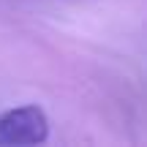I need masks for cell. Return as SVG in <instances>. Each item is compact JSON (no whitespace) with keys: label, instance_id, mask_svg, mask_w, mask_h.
I'll use <instances>...</instances> for the list:
<instances>
[{"label":"cell","instance_id":"cell-1","mask_svg":"<svg viewBox=\"0 0 147 147\" xmlns=\"http://www.w3.org/2000/svg\"><path fill=\"white\" fill-rule=\"evenodd\" d=\"M47 139L49 120L41 106L27 104L0 115V144H44Z\"/></svg>","mask_w":147,"mask_h":147}]
</instances>
